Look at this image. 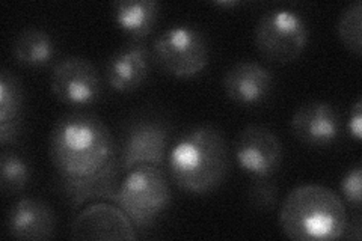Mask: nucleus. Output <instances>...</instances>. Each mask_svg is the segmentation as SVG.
Returning a JSON list of instances; mask_svg holds the SVG:
<instances>
[{
  "mask_svg": "<svg viewBox=\"0 0 362 241\" xmlns=\"http://www.w3.org/2000/svg\"><path fill=\"white\" fill-rule=\"evenodd\" d=\"M361 26H362V4L361 0H356V2L350 4L343 11L337 25V33H338L339 41H341L344 47L355 56H361L362 53Z\"/></svg>",
  "mask_w": 362,
  "mask_h": 241,
  "instance_id": "6ab92c4d",
  "label": "nucleus"
},
{
  "mask_svg": "<svg viewBox=\"0 0 362 241\" xmlns=\"http://www.w3.org/2000/svg\"><path fill=\"white\" fill-rule=\"evenodd\" d=\"M151 53L141 42H133L113 54L106 65V82L117 93H133L150 74Z\"/></svg>",
  "mask_w": 362,
  "mask_h": 241,
  "instance_id": "4468645a",
  "label": "nucleus"
},
{
  "mask_svg": "<svg viewBox=\"0 0 362 241\" xmlns=\"http://www.w3.org/2000/svg\"><path fill=\"white\" fill-rule=\"evenodd\" d=\"M54 53L56 45L50 33L35 28L23 30L13 47L17 64L29 68L49 65L53 61Z\"/></svg>",
  "mask_w": 362,
  "mask_h": 241,
  "instance_id": "f3484780",
  "label": "nucleus"
},
{
  "mask_svg": "<svg viewBox=\"0 0 362 241\" xmlns=\"http://www.w3.org/2000/svg\"><path fill=\"white\" fill-rule=\"evenodd\" d=\"M361 228H362V223H361V217L356 216L355 221H350V223L347 222V226H346V231H344V235L343 238H350V240H361L362 237V233H361Z\"/></svg>",
  "mask_w": 362,
  "mask_h": 241,
  "instance_id": "5701e85b",
  "label": "nucleus"
},
{
  "mask_svg": "<svg viewBox=\"0 0 362 241\" xmlns=\"http://www.w3.org/2000/svg\"><path fill=\"white\" fill-rule=\"evenodd\" d=\"M310 32L305 18L293 9H270L255 26L254 41L264 59L290 64L305 52Z\"/></svg>",
  "mask_w": 362,
  "mask_h": 241,
  "instance_id": "39448f33",
  "label": "nucleus"
},
{
  "mask_svg": "<svg viewBox=\"0 0 362 241\" xmlns=\"http://www.w3.org/2000/svg\"><path fill=\"white\" fill-rule=\"evenodd\" d=\"M339 187H341V193L347 204L359 210L362 201V166L356 165L354 167H350L343 177Z\"/></svg>",
  "mask_w": 362,
  "mask_h": 241,
  "instance_id": "412c9836",
  "label": "nucleus"
},
{
  "mask_svg": "<svg viewBox=\"0 0 362 241\" xmlns=\"http://www.w3.org/2000/svg\"><path fill=\"white\" fill-rule=\"evenodd\" d=\"M272 88H274V76L258 62L240 61L234 64L223 76L226 97L242 106H255L263 102L269 97Z\"/></svg>",
  "mask_w": 362,
  "mask_h": 241,
  "instance_id": "ddd939ff",
  "label": "nucleus"
},
{
  "mask_svg": "<svg viewBox=\"0 0 362 241\" xmlns=\"http://www.w3.org/2000/svg\"><path fill=\"white\" fill-rule=\"evenodd\" d=\"M169 130L157 118H139L132 121L124 131L121 149L118 151L121 172L154 166L162 167L168 157Z\"/></svg>",
  "mask_w": 362,
  "mask_h": 241,
  "instance_id": "0eeeda50",
  "label": "nucleus"
},
{
  "mask_svg": "<svg viewBox=\"0 0 362 241\" xmlns=\"http://www.w3.org/2000/svg\"><path fill=\"white\" fill-rule=\"evenodd\" d=\"M52 93L64 105L83 107L94 105L101 95V78L85 57L70 56L56 64L52 73Z\"/></svg>",
  "mask_w": 362,
  "mask_h": 241,
  "instance_id": "1a4fd4ad",
  "label": "nucleus"
},
{
  "mask_svg": "<svg viewBox=\"0 0 362 241\" xmlns=\"http://www.w3.org/2000/svg\"><path fill=\"white\" fill-rule=\"evenodd\" d=\"M214 5H216V6H225V8H233V6L240 5V2H235V0H230V2H216Z\"/></svg>",
  "mask_w": 362,
  "mask_h": 241,
  "instance_id": "b1692460",
  "label": "nucleus"
},
{
  "mask_svg": "<svg viewBox=\"0 0 362 241\" xmlns=\"http://www.w3.org/2000/svg\"><path fill=\"white\" fill-rule=\"evenodd\" d=\"M234 157L245 174L252 180H264L279 170L284 151L274 131L263 125H247L237 136Z\"/></svg>",
  "mask_w": 362,
  "mask_h": 241,
  "instance_id": "6e6552de",
  "label": "nucleus"
},
{
  "mask_svg": "<svg viewBox=\"0 0 362 241\" xmlns=\"http://www.w3.org/2000/svg\"><path fill=\"white\" fill-rule=\"evenodd\" d=\"M290 127L300 143L326 148L338 139L339 117L329 102L311 101L293 113Z\"/></svg>",
  "mask_w": 362,
  "mask_h": 241,
  "instance_id": "9b49d317",
  "label": "nucleus"
},
{
  "mask_svg": "<svg viewBox=\"0 0 362 241\" xmlns=\"http://www.w3.org/2000/svg\"><path fill=\"white\" fill-rule=\"evenodd\" d=\"M139 231L154 225L171 204V189L160 167L144 166L127 172L112 199Z\"/></svg>",
  "mask_w": 362,
  "mask_h": 241,
  "instance_id": "20e7f679",
  "label": "nucleus"
},
{
  "mask_svg": "<svg viewBox=\"0 0 362 241\" xmlns=\"http://www.w3.org/2000/svg\"><path fill=\"white\" fill-rule=\"evenodd\" d=\"M166 163L178 189L190 194H207L216 190L228 174V148L218 129L198 125L169 149Z\"/></svg>",
  "mask_w": 362,
  "mask_h": 241,
  "instance_id": "f03ea898",
  "label": "nucleus"
},
{
  "mask_svg": "<svg viewBox=\"0 0 362 241\" xmlns=\"http://www.w3.org/2000/svg\"><path fill=\"white\" fill-rule=\"evenodd\" d=\"M247 199L255 210L270 211L278 201V187L269 178L254 180L247 190Z\"/></svg>",
  "mask_w": 362,
  "mask_h": 241,
  "instance_id": "aec40b11",
  "label": "nucleus"
},
{
  "mask_svg": "<svg viewBox=\"0 0 362 241\" xmlns=\"http://www.w3.org/2000/svg\"><path fill=\"white\" fill-rule=\"evenodd\" d=\"M160 14L154 0H119L113 4V20L134 42L145 40L153 32Z\"/></svg>",
  "mask_w": 362,
  "mask_h": 241,
  "instance_id": "2eb2a0df",
  "label": "nucleus"
},
{
  "mask_svg": "<svg viewBox=\"0 0 362 241\" xmlns=\"http://www.w3.org/2000/svg\"><path fill=\"white\" fill-rule=\"evenodd\" d=\"M50 157L59 180H88L119 167L118 146L95 114L73 112L54 124Z\"/></svg>",
  "mask_w": 362,
  "mask_h": 241,
  "instance_id": "f257e3e1",
  "label": "nucleus"
},
{
  "mask_svg": "<svg viewBox=\"0 0 362 241\" xmlns=\"http://www.w3.org/2000/svg\"><path fill=\"white\" fill-rule=\"evenodd\" d=\"M74 240H136V228L117 204L94 202L78 213L71 223Z\"/></svg>",
  "mask_w": 362,
  "mask_h": 241,
  "instance_id": "9d476101",
  "label": "nucleus"
},
{
  "mask_svg": "<svg viewBox=\"0 0 362 241\" xmlns=\"http://www.w3.org/2000/svg\"><path fill=\"white\" fill-rule=\"evenodd\" d=\"M25 95L16 76L4 70L0 74V142H14L21 133V109Z\"/></svg>",
  "mask_w": 362,
  "mask_h": 241,
  "instance_id": "dca6fc26",
  "label": "nucleus"
},
{
  "mask_svg": "<svg viewBox=\"0 0 362 241\" xmlns=\"http://www.w3.org/2000/svg\"><path fill=\"white\" fill-rule=\"evenodd\" d=\"M6 229L16 240H50L56 233V214L47 202L37 198H23L11 206Z\"/></svg>",
  "mask_w": 362,
  "mask_h": 241,
  "instance_id": "f8f14e48",
  "label": "nucleus"
},
{
  "mask_svg": "<svg viewBox=\"0 0 362 241\" xmlns=\"http://www.w3.org/2000/svg\"><path fill=\"white\" fill-rule=\"evenodd\" d=\"M347 211L338 193L320 184L293 189L279 210V226L294 241H331L343 238Z\"/></svg>",
  "mask_w": 362,
  "mask_h": 241,
  "instance_id": "7ed1b4c3",
  "label": "nucleus"
},
{
  "mask_svg": "<svg viewBox=\"0 0 362 241\" xmlns=\"http://www.w3.org/2000/svg\"><path fill=\"white\" fill-rule=\"evenodd\" d=\"M151 56L169 76L192 78L207 66L210 49L206 35L199 29L190 25H177L156 38Z\"/></svg>",
  "mask_w": 362,
  "mask_h": 241,
  "instance_id": "423d86ee",
  "label": "nucleus"
},
{
  "mask_svg": "<svg viewBox=\"0 0 362 241\" xmlns=\"http://www.w3.org/2000/svg\"><path fill=\"white\" fill-rule=\"evenodd\" d=\"M30 166L21 155L4 149L0 155V187L6 196L25 190L30 181Z\"/></svg>",
  "mask_w": 362,
  "mask_h": 241,
  "instance_id": "a211bd4d",
  "label": "nucleus"
},
{
  "mask_svg": "<svg viewBox=\"0 0 362 241\" xmlns=\"http://www.w3.org/2000/svg\"><path fill=\"white\" fill-rule=\"evenodd\" d=\"M347 130H349V134L352 136L356 142H361L362 139V100L361 98L355 102L352 112H350V117L347 121Z\"/></svg>",
  "mask_w": 362,
  "mask_h": 241,
  "instance_id": "4be33fe9",
  "label": "nucleus"
}]
</instances>
